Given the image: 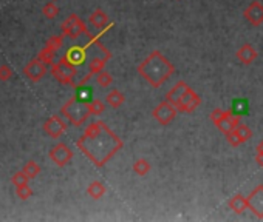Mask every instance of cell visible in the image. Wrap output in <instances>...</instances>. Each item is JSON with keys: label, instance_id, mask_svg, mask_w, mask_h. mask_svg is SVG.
<instances>
[{"label": "cell", "instance_id": "cell-1", "mask_svg": "<svg viewBox=\"0 0 263 222\" xmlns=\"http://www.w3.org/2000/svg\"><path fill=\"white\" fill-rule=\"evenodd\" d=\"M77 148L82 151L90 162H93L98 168L104 167L109 160L123 150L124 142L121 137L113 133L103 120L92 122L77 139Z\"/></svg>", "mask_w": 263, "mask_h": 222}, {"label": "cell", "instance_id": "cell-2", "mask_svg": "<svg viewBox=\"0 0 263 222\" xmlns=\"http://www.w3.org/2000/svg\"><path fill=\"white\" fill-rule=\"evenodd\" d=\"M138 73L152 88H159L173 76L175 67L163 53L155 50L138 65Z\"/></svg>", "mask_w": 263, "mask_h": 222}, {"label": "cell", "instance_id": "cell-3", "mask_svg": "<svg viewBox=\"0 0 263 222\" xmlns=\"http://www.w3.org/2000/svg\"><path fill=\"white\" fill-rule=\"evenodd\" d=\"M60 114H62L73 127H80L85 124V120L92 114L90 102L79 97H71L62 105V108H60Z\"/></svg>", "mask_w": 263, "mask_h": 222}, {"label": "cell", "instance_id": "cell-4", "mask_svg": "<svg viewBox=\"0 0 263 222\" xmlns=\"http://www.w3.org/2000/svg\"><path fill=\"white\" fill-rule=\"evenodd\" d=\"M76 74H77L76 65H73L65 57H60L57 64L51 65V76L62 85H74Z\"/></svg>", "mask_w": 263, "mask_h": 222}, {"label": "cell", "instance_id": "cell-5", "mask_svg": "<svg viewBox=\"0 0 263 222\" xmlns=\"http://www.w3.org/2000/svg\"><path fill=\"white\" fill-rule=\"evenodd\" d=\"M60 33H62L65 37L70 39H77L79 36H89V30L85 27V24L80 20V17L77 14H70L62 24H60Z\"/></svg>", "mask_w": 263, "mask_h": 222}, {"label": "cell", "instance_id": "cell-6", "mask_svg": "<svg viewBox=\"0 0 263 222\" xmlns=\"http://www.w3.org/2000/svg\"><path fill=\"white\" fill-rule=\"evenodd\" d=\"M177 113H178V110L170 102H167V100H163V102L158 104L153 108L152 117L156 120L159 125H169L172 120L175 119Z\"/></svg>", "mask_w": 263, "mask_h": 222}, {"label": "cell", "instance_id": "cell-7", "mask_svg": "<svg viewBox=\"0 0 263 222\" xmlns=\"http://www.w3.org/2000/svg\"><path fill=\"white\" fill-rule=\"evenodd\" d=\"M48 157L51 159V162L57 167H65L70 164V160L73 159V150L64 144L60 142L57 145H54L50 151H48Z\"/></svg>", "mask_w": 263, "mask_h": 222}, {"label": "cell", "instance_id": "cell-8", "mask_svg": "<svg viewBox=\"0 0 263 222\" xmlns=\"http://www.w3.org/2000/svg\"><path fill=\"white\" fill-rule=\"evenodd\" d=\"M201 105V97L189 87L185 94L181 96L180 102L175 105V108L178 110V113H192L195 111L198 107Z\"/></svg>", "mask_w": 263, "mask_h": 222}, {"label": "cell", "instance_id": "cell-9", "mask_svg": "<svg viewBox=\"0 0 263 222\" xmlns=\"http://www.w3.org/2000/svg\"><path fill=\"white\" fill-rule=\"evenodd\" d=\"M65 130H67V124L64 122V119L57 114L50 116L44 124V133L50 136L51 139H59L65 133Z\"/></svg>", "mask_w": 263, "mask_h": 222}, {"label": "cell", "instance_id": "cell-10", "mask_svg": "<svg viewBox=\"0 0 263 222\" xmlns=\"http://www.w3.org/2000/svg\"><path fill=\"white\" fill-rule=\"evenodd\" d=\"M225 136H226V140L231 147H240L241 144L248 142V140L252 137V130L248 125H238L237 128L226 133Z\"/></svg>", "mask_w": 263, "mask_h": 222}, {"label": "cell", "instance_id": "cell-11", "mask_svg": "<svg viewBox=\"0 0 263 222\" xmlns=\"http://www.w3.org/2000/svg\"><path fill=\"white\" fill-rule=\"evenodd\" d=\"M45 74H47V65L44 62H40L37 57L30 60L24 68V76H27V79L31 80L33 84L42 80Z\"/></svg>", "mask_w": 263, "mask_h": 222}, {"label": "cell", "instance_id": "cell-12", "mask_svg": "<svg viewBox=\"0 0 263 222\" xmlns=\"http://www.w3.org/2000/svg\"><path fill=\"white\" fill-rule=\"evenodd\" d=\"M248 208L254 213L255 217L263 219V185H257L249 196L246 197Z\"/></svg>", "mask_w": 263, "mask_h": 222}, {"label": "cell", "instance_id": "cell-13", "mask_svg": "<svg viewBox=\"0 0 263 222\" xmlns=\"http://www.w3.org/2000/svg\"><path fill=\"white\" fill-rule=\"evenodd\" d=\"M243 16L252 27H260L263 24V5L261 2H254L249 4V7L243 11Z\"/></svg>", "mask_w": 263, "mask_h": 222}, {"label": "cell", "instance_id": "cell-14", "mask_svg": "<svg viewBox=\"0 0 263 222\" xmlns=\"http://www.w3.org/2000/svg\"><path fill=\"white\" fill-rule=\"evenodd\" d=\"M238 125H240V116L235 114V113H232V110H231V111H225L223 117H221V119L218 120V122L215 124V127H217L221 133H223V134L232 131V130L237 128Z\"/></svg>", "mask_w": 263, "mask_h": 222}, {"label": "cell", "instance_id": "cell-15", "mask_svg": "<svg viewBox=\"0 0 263 222\" xmlns=\"http://www.w3.org/2000/svg\"><path fill=\"white\" fill-rule=\"evenodd\" d=\"M235 57H237L243 65H251V64L255 62V59L258 57V53H257V50H255L251 44H245V45H241V47L235 51Z\"/></svg>", "mask_w": 263, "mask_h": 222}, {"label": "cell", "instance_id": "cell-16", "mask_svg": "<svg viewBox=\"0 0 263 222\" xmlns=\"http://www.w3.org/2000/svg\"><path fill=\"white\" fill-rule=\"evenodd\" d=\"M87 50H89V45L85 47H71L67 53H65V59H68L70 62L73 65H80V64H84V60L87 57Z\"/></svg>", "mask_w": 263, "mask_h": 222}, {"label": "cell", "instance_id": "cell-17", "mask_svg": "<svg viewBox=\"0 0 263 222\" xmlns=\"http://www.w3.org/2000/svg\"><path fill=\"white\" fill-rule=\"evenodd\" d=\"M189 88V85L185 82V80H180V82H177L169 91H167V94H166V100L167 102H170L173 107L180 102V99H181V96L185 94V91Z\"/></svg>", "mask_w": 263, "mask_h": 222}, {"label": "cell", "instance_id": "cell-18", "mask_svg": "<svg viewBox=\"0 0 263 222\" xmlns=\"http://www.w3.org/2000/svg\"><path fill=\"white\" fill-rule=\"evenodd\" d=\"M89 22L92 24V27H95L96 30H101V31H104L107 28V25L110 24V19L109 16L103 11V10H95L90 17H89Z\"/></svg>", "mask_w": 263, "mask_h": 222}, {"label": "cell", "instance_id": "cell-19", "mask_svg": "<svg viewBox=\"0 0 263 222\" xmlns=\"http://www.w3.org/2000/svg\"><path fill=\"white\" fill-rule=\"evenodd\" d=\"M228 205H229V208H231L234 213H237V214H241V213H245V211L248 210L246 197H245L243 194H240V193H237L234 197L229 199Z\"/></svg>", "mask_w": 263, "mask_h": 222}, {"label": "cell", "instance_id": "cell-20", "mask_svg": "<svg viewBox=\"0 0 263 222\" xmlns=\"http://www.w3.org/2000/svg\"><path fill=\"white\" fill-rule=\"evenodd\" d=\"M106 191H107V188L103 182H101V180H93V182H90L89 187H87V194L95 200L103 197L106 194Z\"/></svg>", "mask_w": 263, "mask_h": 222}, {"label": "cell", "instance_id": "cell-21", "mask_svg": "<svg viewBox=\"0 0 263 222\" xmlns=\"http://www.w3.org/2000/svg\"><path fill=\"white\" fill-rule=\"evenodd\" d=\"M124 100H126L124 94L121 93L119 90H116V88H113V90L107 94V97H106L107 105L112 107V108H119L121 105L124 104Z\"/></svg>", "mask_w": 263, "mask_h": 222}, {"label": "cell", "instance_id": "cell-22", "mask_svg": "<svg viewBox=\"0 0 263 222\" xmlns=\"http://www.w3.org/2000/svg\"><path fill=\"white\" fill-rule=\"evenodd\" d=\"M107 60H109L107 57H93V59H90V62H89V74L90 76H96L98 73L103 71Z\"/></svg>", "mask_w": 263, "mask_h": 222}, {"label": "cell", "instance_id": "cell-23", "mask_svg": "<svg viewBox=\"0 0 263 222\" xmlns=\"http://www.w3.org/2000/svg\"><path fill=\"white\" fill-rule=\"evenodd\" d=\"M150 170H152V165H150L149 160L144 159V157H139L133 162V171L138 176H146Z\"/></svg>", "mask_w": 263, "mask_h": 222}, {"label": "cell", "instance_id": "cell-24", "mask_svg": "<svg viewBox=\"0 0 263 222\" xmlns=\"http://www.w3.org/2000/svg\"><path fill=\"white\" fill-rule=\"evenodd\" d=\"M54 53H56V51H53L51 48L45 47V48H42V50L39 51V54H37V59L40 60V62H44L45 65H53V60H54Z\"/></svg>", "mask_w": 263, "mask_h": 222}, {"label": "cell", "instance_id": "cell-25", "mask_svg": "<svg viewBox=\"0 0 263 222\" xmlns=\"http://www.w3.org/2000/svg\"><path fill=\"white\" fill-rule=\"evenodd\" d=\"M22 171H24L30 179H34V177L39 176V173H40V167L37 165V162H34V160H28V162L24 165Z\"/></svg>", "mask_w": 263, "mask_h": 222}, {"label": "cell", "instance_id": "cell-26", "mask_svg": "<svg viewBox=\"0 0 263 222\" xmlns=\"http://www.w3.org/2000/svg\"><path fill=\"white\" fill-rule=\"evenodd\" d=\"M96 82L103 87V88H107V87H110L112 85V82H113V76L110 74V73H107V71H101V73H98L96 74Z\"/></svg>", "mask_w": 263, "mask_h": 222}, {"label": "cell", "instance_id": "cell-27", "mask_svg": "<svg viewBox=\"0 0 263 222\" xmlns=\"http://www.w3.org/2000/svg\"><path fill=\"white\" fill-rule=\"evenodd\" d=\"M64 34H60V36H51L48 40H47V44H45V47H48V48H51L53 51H57V50H60L62 48V45H64Z\"/></svg>", "mask_w": 263, "mask_h": 222}, {"label": "cell", "instance_id": "cell-28", "mask_svg": "<svg viewBox=\"0 0 263 222\" xmlns=\"http://www.w3.org/2000/svg\"><path fill=\"white\" fill-rule=\"evenodd\" d=\"M90 111L93 116H101L106 111V104L99 99H93L90 100Z\"/></svg>", "mask_w": 263, "mask_h": 222}, {"label": "cell", "instance_id": "cell-29", "mask_svg": "<svg viewBox=\"0 0 263 222\" xmlns=\"http://www.w3.org/2000/svg\"><path fill=\"white\" fill-rule=\"evenodd\" d=\"M42 14L45 16V19L51 20V19H54V17L59 14V8L56 7V4L51 0V2H48L47 5H44V8H42Z\"/></svg>", "mask_w": 263, "mask_h": 222}, {"label": "cell", "instance_id": "cell-30", "mask_svg": "<svg viewBox=\"0 0 263 222\" xmlns=\"http://www.w3.org/2000/svg\"><path fill=\"white\" fill-rule=\"evenodd\" d=\"M246 111H248V102L245 99H237L234 102V105H232V113H235L238 116H243V114H246Z\"/></svg>", "mask_w": 263, "mask_h": 222}, {"label": "cell", "instance_id": "cell-31", "mask_svg": "<svg viewBox=\"0 0 263 222\" xmlns=\"http://www.w3.org/2000/svg\"><path fill=\"white\" fill-rule=\"evenodd\" d=\"M28 180H30V177H28L24 171H17V173H14L13 177H11V182H13L14 187L25 185V184H28Z\"/></svg>", "mask_w": 263, "mask_h": 222}, {"label": "cell", "instance_id": "cell-32", "mask_svg": "<svg viewBox=\"0 0 263 222\" xmlns=\"http://www.w3.org/2000/svg\"><path fill=\"white\" fill-rule=\"evenodd\" d=\"M16 194H17L19 199L27 200V199H30V197L33 196V190L28 187V184H25V185H19V187H16Z\"/></svg>", "mask_w": 263, "mask_h": 222}, {"label": "cell", "instance_id": "cell-33", "mask_svg": "<svg viewBox=\"0 0 263 222\" xmlns=\"http://www.w3.org/2000/svg\"><path fill=\"white\" fill-rule=\"evenodd\" d=\"M13 70H11V67H8L7 64H2L0 65V80L2 82H7V80H10L11 77H13Z\"/></svg>", "mask_w": 263, "mask_h": 222}, {"label": "cell", "instance_id": "cell-34", "mask_svg": "<svg viewBox=\"0 0 263 222\" xmlns=\"http://www.w3.org/2000/svg\"><path fill=\"white\" fill-rule=\"evenodd\" d=\"M223 114H225V110H221V108H215L212 113H211V116H209V119L212 120V122H214V125L218 122V120L221 119V117H223Z\"/></svg>", "mask_w": 263, "mask_h": 222}, {"label": "cell", "instance_id": "cell-35", "mask_svg": "<svg viewBox=\"0 0 263 222\" xmlns=\"http://www.w3.org/2000/svg\"><path fill=\"white\" fill-rule=\"evenodd\" d=\"M257 154H255V160H257V164L263 168V140H260L258 145H257Z\"/></svg>", "mask_w": 263, "mask_h": 222}, {"label": "cell", "instance_id": "cell-36", "mask_svg": "<svg viewBox=\"0 0 263 222\" xmlns=\"http://www.w3.org/2000/svg\"><path fill=\"white\" fill-rule=\"evenodd\" d=\"M53 2H56V0H53Z\"/></svg>", "mask_w": 263, "mask_h": 222}]
</instances>
